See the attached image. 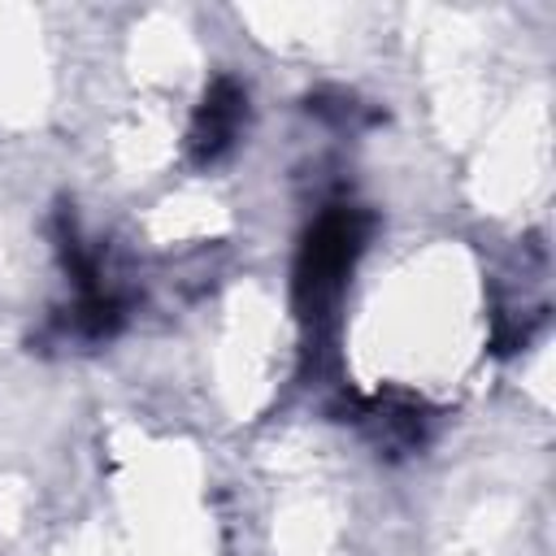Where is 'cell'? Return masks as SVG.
<instances>
[{
    "label": "cell",
    "instance_id": "obj_2",
    "mask_svg": "<svg viewBox=\"0 0 556 556\" xmlns=\"http://www.w3.org/2000/svg\"><path fill=\"white\" fill-rule=\"evenodd\" d=\"M248 117V91L235 83V78H213V87L204 91V100L195 104L191 113V126H187V156L191 165H213L230 152L239 126Z\"/></svg>",
    "mask_w": 556,
    "mask_h": 556
},
{
    "label": "cell",
    "instance_id": "obj_1",
    "mask_svg": "<svg viewBox=\"0 0 556 556\" xmlns=\"http://www.w3.org/2000/svg\"><path fill=\"white\" fill-rule=\"evenodd\" d=\"M369 230H374V217L365 208L334 204L304 235L300 256H295V313L304 326H313V334L330 321L348 287V274L369 243Z\"/></svg>",
    "mask_w": 556,
    "mask_h": 556
}]
</instances>
